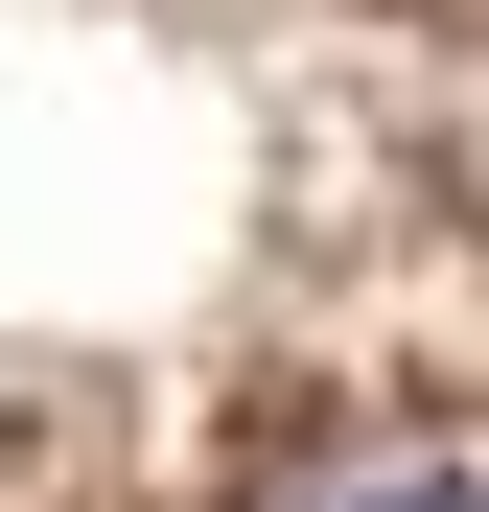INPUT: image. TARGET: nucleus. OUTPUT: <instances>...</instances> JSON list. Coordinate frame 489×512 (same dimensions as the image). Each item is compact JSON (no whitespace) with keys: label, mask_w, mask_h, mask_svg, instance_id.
<instances>
[{"label":"nucleus","mask_w":489,"mask_h":512,"mask_svg":"<svg viewBox=\"0 0 489 512\" xmlns=\"http://www.w3.org/2000/svg\"><path fill=\"white\" fill-rule=\"evenodd\" d=\"M326 512H489L466 466H396V489H326Z\"/></svg>","instance_id":"obj_1"}]
</instances>
